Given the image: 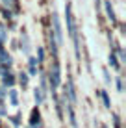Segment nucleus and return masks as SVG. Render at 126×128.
<instances>
[{
  "instance_id": "3",
  "label": "nucleus",
  "mask_w": 126,
  "mask_h": 128,
  "mask_svg": "<svg viewBox=\"0 0 126 128\" xmlns=\"http://www.w3.org/2000/svg\"><path fill=\"white\" fill-rule=\"evenodd\" d=\"M30 122H32V124H37V122H39V112H37V110L32 112V121H30Z\"/></svg>"
},
{
  "instance_id": "1",
  "label": "nucleus",
  "mask_w": 126,
  "mask_h": 128,
  "mask_svg": "<svg viewBox=\"0 0 126 128\" xmlns=\"http://www.w3.org/2000/svg\"><path fill=\"white\" fill-rule=\"evenodd\" d=\"M50 80H52V87H58V86H59V65H58V63L54 65V70H52Z\"/></svg>"
},
{
  "instance_id": "8",
  "label": "nucleus",
  "mask_w": 126,
  "mask_h": 128,
  "mask_svg": "<svg viewBox=\"0 0 126 128\" xmlns=\"http://www.w3.org/2000/svg\"><path fill=\"white\" fill-rule=\"evenodd\" d=\"M33 95H35V100L39 102V100H41V91H39V89H35V93H33Z\"/></svg>"
},
{
  "instance_id": "5",
  "label": "nucleus",
  "mask_w": 126,
  "mask_h": 128,
  "mask_svg": "<svg viewBox=\"0 0 126 128\" xmlns=\"http://www.w3.org/2000/svg\"><path fill=\"white\" fill-rule=\"evenodd\" d=\"M102 96H104V102H106V106H108V108H110V96H108V93H102Z\"/></svg>"
},
{
  "instance_id": "2",
  "label": "nucleus",
  "mask_w": 126,
  "mask_h": 128,
  "mask_svg": "<svg viewBox=\"0 0 126 128\" xmlns=\"http://www.w3.org/2000/svg\"><path fill=\"white\" fill-rule=\"evenodd\" d=\"M9 100H11V106H17V104H19V100H17V91H15V89L9 91Z\"/></svg>"
},
{
  "instance_id": "6",
  "label": "nucleus",
  "mask_w": 126,
  "mask_h": 128,
  "mask_svg": "<svg viewBox=\"0 0 126 128\" xmlns=\"http://www.w3.org/2000/svg\"><path fill=\"white\" fill-rule=\"evenodd\" d=\"M4 84H9V86H11V84H13V78L9 76V74H7V76H6V78H4Z\"/></svg>"
},
{
  "instance_id": "4",
  "label": "nucleus",
  "mask_w": 126,
  "mask_h": 128,
  "mask_svg": "<svg viewBox=\"0 0 126 128\" xmlns=\"http://www.w3.org/2000/svg\"><path fill=\"white\" fill-rule=\"evenodd\" d=\"M30 70H32V74H35V60H30Z\"/></svg>"
},
{
  "instance_id": "7",
  "label": "nucleus",
  "mask_w": 126,
  "mask_h": 128,
  "mask_svg": "<svg viewBox=\"0 0 126 128\" xmlns=\"http://www.w3.org/2000/svg\"><path fill=\"white\" fill-rule=\"evenodd\" d=\"M20 84H22V86H26V84H28V78H26V74H22V76H20Z\"/></svg>"
}]
</instances>
